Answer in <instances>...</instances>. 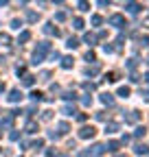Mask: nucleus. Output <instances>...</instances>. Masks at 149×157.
Instances as JSON below:
<instances>
[{
  "mask_svg": "<svg viewBox=\"0 0 149 157\" xmlns=\"http://www.w3.org/2000/svg\"><path fill=\"white\" fill-rule=\"evenodd\" d=\"M50 52V42H40L37 44V48L33 50V57H31V63L33 66H40L44 59H46V55Z\"/></svg>",
  "mask_w": 149,
  "mask_h": 157,
  "instance_id": "f257e3e1",
  "label": "nucleus"
},
{
  "mask_svg": "<svg viewBox=\"0 0 149 157\" xmlns=\"http://www.w3.org/2000/svg\"><path fill=\"white\" fill-rule=\"evenodd\" d=\"M110 24L116 26V29H125V26H127L125 15H121V13H112V15H110Z\"/></svg>",
  "mask_w": 149,
  "mask_h": 157,
  "instance_id": "f03ea898",
  "label": "nucleus"
},
{
  "mask_svg": "<svg viewBox=\"0 0 149 157\" xmlns=\"http://www.w3.org/2000/svg\"><path fill=\"white\" fill-rule=\"evenodd\" d=\"M95 135H97V129L95 127H81L79 129V137H81V140H92Z\"/></svg>",
  "mask_w": 149,
  "mask_h": 157,
  "instance_id": "7ed1b4c3",
  "label": "nucleus"
},
{
  "mask_svg": "<svg viewBox=\"0 0 149 157\" xmlns=\"http://www.w3.org/2000/svg\"><path fill=\"white\" fill-rule=\"evenodd\" d=\"M138 120H140V111H136V109H132V111L125 116V122L127 124H136Z\"/></svg>",
  "mask_w": 149,
  "mask_h": 157,
  "instance_id": "20e7f679",
  "label": "nucleus"
},
{
  "mask_svg": "<svg viewBox=\"0 0 149 157\" xmlns=\"http://www.w3.org/2000/svg\"><path fill=\"white\" fill-rule=\"evenodd\" d=\"M62 113H64V116H68V118H74V116H77L79 111H77V107H74V105L66 103V105L62 107Z\"/></svg>",
  "mask_w": 149,
  "mask_h": 157,
  "instance_id": "39448f33",
  "label": "nucleus"
},
{
  "mask_svg": "<svg viewBox=\"0 0 149 157\" xmlns=\"http://www.w3.org/2000/svg\"><path fill=\"white\" fill-rule=\"evenodd\" d=\"M24 133H29V135L37 133V120H26V124H24Z\"/></svg>",
  "mask_w": 149,
  "mask_h": 157,
  "instance_id": "423d86ee",
  "label": "nucleus"
},
{
  "mask_svg": "<svg viewBox=\"0 0 149 157\" xmlns=\"http://www.w3.org/2000/svg\"><path fill=\"white\" fill-rule=\"evenodd\" d=\"M22 101V92L20 90H11L9 92V103H20Z\"/></svg>",
  "mask_w": 149,
  "mask_h": 157,
  "instance_id": "0eeeda50",
  "label": "nucleus"
},
{
  "mask_svg": "<svg viewBox=\"0 0 149 157\" xmlns=\"http://www.w3.org/2000/svg\"><path fill=\"white\" fill-rule=\"evenodd\" d=\"M125 9H127V13H138L140 9H143V5H138V2H125Z\"/></svg>",
  "mask_w": 149,
  "mask_h": 157,
  "instance_id": "6e6552de",
  "label": "nucleus"
},
{
  "mask_svg": "<svg viewBox=\"0 0 149 157\" xmlns=\"http://www.w3.org/2000/svg\"><path fill=\"white\" fill-rule=\"evenodd\" d=\"M90 153H92V157H101L105 153V144H95V146L90 148Z\"/></svg>",
  "mask_w": 149,
  "mask_h": 157,
  "instance_id": "1a4fd4ad",
  "label": "nucleus"
},
{
  "mask_svg": "<svg viewBox=\"0 0 149 157\" xmlns=\"http://www.w3.org/2000/svg\"><path fill=\"white\" fill-rule=\"evenodd\" d=\"M101 103H103V105H107V107H112V105H114V94H110V92L101 94Z\"/></svg>",
  "mask_w": 149,
  "mask_h": 157,
  "instance_id": "9d476101",
  "label": "nucleus"
},
{
  "mask_svg": "<svg viewBox=\"0 0 149 157\" xmlns=\"http://www.w3.org/2000/svg\"><path fill=\"white\" fill-rule=\"evenodd\" d=\"M119 148H121V142H116V140H110V142L105 144V151H107V153H116Z\"/></svg>",
  "mask_w": 149,
  "mask_h": 157,
  "instance_id": "9b49d317",
  "label": "nucleus"
},
{
  "mask_svg": "<svg viewBox=\"0 0 149 157\" xmlns=\"http://www.w3.org/2000/svg\"><path fill=\"white\" fill-rule=\"evenodd\" d=\"M29 98H31V101H33V103H40V101H44V98H46V96H44V94H42L40 90H33V92L29 94Z\"/></svg>",
  "mask_w": 149,
  "mask_h": 157,
  "instance_id": "f8f14e48",
  "label": "nucleus"
},
{
  "mask_svg": "<svg viewBox=\"0 0 149 157\" xmlns=\"http://www.w3.org/2000/svg\"><path fill=\"white\" fill-rule=\"evenodd\" d=\"M44 33H46V35H55V37H57V35H59V29H55V26H53V22H46V24H44Z\"/></svg>",
  "mask_w": 149,
  "mask_h": 157,
  "instance_id": "ddd939ff",
  "label": "nucleus"
},
{
  "mask_svg": "<svg viewBox=\"0 0 149 157\" xmlns=\"http://www.w3.org/2000/svg\"><path fill=\"white\" fill-rule=\"evenodd\" d=\"M11 127H13V118L7 113V116L2 118V120H0V129H11Z\"/></svg>",
  "mask_w": 149,
  "mask_h": 157,
  "instance_id": "4468645a",
  "label": "nucleus"
},
{
  "mask_svg": "<svg viewBox=\"0 0 149 157\" xmlns=\"http://www.w3.org/2000/svg\"><path fill=\"white\" fill-rule=\"evenodd\" d=\"M57 129H59V131H57L59 135H66V133H70V124H68L66 120H62V122H57Z\"/></svg>",
  "mask_w": 149,
  "mask_h": 157,
  "instance_id": "2eb2a0df",
  "label": "nucleus"
},
{
  "mask_svg": "<svg viewBox=\"0 0 149 157\" xmlns=\"http://www.w3.org/2000/svg\"><path fill=\"white\" fill-rule=\"evenodd\" d=\"M134 153L136 155H149V146L147 144H136L134 146Z\"/></svg>",
  "mask_w": 149,
  "mask_h": 157,
  "instance_id": "dca6fc26",
  "label": "nucleus"
},
{
  "mask_svg": "<svg viewBox=\"0 0 149 157\" xmlns=\"http://www.w3.org/2000/svg\"><path fill=\"white\" fill-rule=\"evenodd\" d=\"M72 63H74V59H72V57H62V68H64V70H70Z\"/></svg>",
  "mask_w": 149,
  "mask_h": 157,
  "instance_id": "f3484780",
  "label": "nucleus"
},
{
  "mask_svg": "<svg viewBox=\"0 0 149 157\" xmlns=\"http://www.w3.org/2000/svg\"><path fill=\"white\" fill-rule=\"evenodd\" d=\"M83 42H86V44H90V48H92V46L97 44V35H92V33H86V35H83Z\"/></svg>",
  "mask_w": 149,
  "mask_h": 157,
  "instance_id": "a211bd4d",
  "label": "nucleus"
},
{
  "mask_svg": "<svg viewBox=\"0 0 149 157\" xmlns=\"http://www.w3.org/2000/svg\"><path fill=\"white\" fill-rule=\"evenodd\" d=\"M37 20H40V13H35V11H26V22H31V24H35Z\"/></svg>",
  "mask_w": 149,
  "mask_h": 157,
  "instance_id": "6ab92c4d",
  "label": "nucleus"
},
{
  "mask_svg": "<svg viewBox=\"0 0 149 157\" xmlns=\"http://www.w3.org/2000/svg\"><path fill=\"white\" fill-rule=\"evenodd\" d=\"M103 81H107V83H116V81H119V74H116V72H107V74L103 76Z\"/></svg>",
  "mask_w": 149,
  "mask_h": 157,
  "instance_id": "aec40b11",
  "label": "nucleus"
},
{
  "mask_svg": "<svg viewBox=\"0 0 149 157\" xmlns=\"http://www.w3.org/2000/svg\"><path fill=\"white\" fill-rule=\"evenodd\" d=\"M119 131V122H105V133H116Z\"/></svg>",
  "mask_w": 149,
  "mask_h": 157,
  "instance_id": "412c9836",
  "label": "nucleus"
},
{
  "mask_svg": "<svg viewBox=\"0 0 149 157\" xmlns=\"http://www.w3.org/2000/svg\"><path fill=\"white\" fill-rule=\"evenodd\" d=\"M29 39H31V33H29V31H22L20 37H18V44H26Z\"/></svg>",
  "mask_w": 149,
  "mask_h": 157,
  "instance_id": "4be33fe9",
  "label": "nucleus"
},
{
  "mask_svg": "<svg viewBox=\"0 0 149 157\" xmlns=\"http://www.w3.org/2000/svg\"><path fill=\"white\" fill-rule=\"evenodd\" d=\"M22 83H24L26 87H31V85L35 83V76H33V74H24V76H22Z\"/></svg>",
  "mask_w": 149,
  "mask_h": 157,
  "instance_id": "5701e85b",
  "label": "nucleus"
},
{
  "mask_svg": "<svg viewBox=\"0 0 149 157\" xmlns=\"http://www.w3.org/2000/svg\"><path fill=\"white\" fill-rule=\"evenodd\" d=\"M90 22H92V26H101V24H103V17H101L99 13H95V15L90 17Z\"/></svg>",
  "mask_w": 149,
  "mask_h": 157,
  "instance_id": "b1692460",
  "label": "nucleus"
},
{
  "mask_svg": "<svg viewBox=\"0 0 149 157\" xmlns=\"http://www.w3.org/2000/svg\"><path fill=\"white\" fill-rule=\"evenodd\" d=\"M66 46H68L70 50H74V48L79 46V39H77V37H68V42H66Z\"/></svg>",
  "mask_w": 149,
  "mask_h": 157,
  "instance_id": "393cba45",
  "label": "nucleus"
},
{
  "mask_svg": "<svg viewBox=\"0 0 149 157\" xmlns=\"http://www.w3.org/2000/svg\"><path fill=\"white\" fill-rule=\"evenodd\" d=\"M136 68H138V59H136V57H132V59L127 61V70H129V72H134Z\"/></svg>",
  "mask_w": 149,
  "mask_h": 157,
  "instance_id": "a878e982",
  "label": "nucleus"
},
{
  "mask_svg": "<svg viewBox=\"0 0 149 157\" xmlns=\"http://www.w3.org/2000/svg\"><path fill=\"white\" fill-rule=\"evenodd\" d=\"M62 98H64V101H68V103H70V101H77L79 96L74 94V92H64V94H62Z\"/></svg>",
  "mask_w": 149,
  "mask_h": 157,
  "instance_id": "bb28decb",
  "label": "nucleus"
},
{
  "mask_svg": "<svg viewBox=\"0 0 149 157\" xmlns=\"http://www.w3.org/2000/svg\"><path fill=\"white\" fill-rule=\"evenodd\" d=\"M129 94H132V90H129L127 85H121V87H119V96H121V98H127Z\"/></svg>",
  "mask_w": 149,
  "mask_h": 157,
  "instance_id": "cd10ccee",
  "label": "nucleus"
},
{
  "mask_svg": "<svg viewBox=\"0 0 149 157\" xmlns=\"http://www.w3.org/2000/svg\"><path fill=\"white\" fill-rule=\"evenodd\" d=\"M83 59H86V61H90V63H97V55H95V50H88Z\"/></svg>",
  "mask_w": 149,
  "mask_h": 157,
  "instance_id": "c85d7f7f",
  "label": "nucleus"
},
{
  "mask_svg": "<svg viewBox=\"0 0 149 157\" xmlns=\"http://www.w3.org/2000/svg\"><path fill=\"white\" fill-rule=\"evenodd\" d=\"M83 26H86V24H83V20H81V17H74V20H72V29H77V31H81Z\"/></svg>",
  "mask_w": 149,
  "mask_h": 157,
  "instance_id": "c756f323",
  "label": "nucleus"
},
{
  "mask_svg": "<svg viewBox=\"0 0 149 157\" xmlns=\"http://www.w3.org/2000/svg\"><path fill=\"white\" fill-rule=\"evenodd\" d=\"M0 44H2V46H11V37L7 33H0Z\"/></svg>",
  "mask_w": 149,
  "mask_h": 157,
  "instance_id": "7c9ffc66",
  "label": "nucleus"
},
{
  "mask_svg": "<svg viewBox=\"0 0 149 157\" xmlns=\"http://www.w3.org/2000/svg\"><path fill=\"white\" fill-rule=\"evenodd\" d=\"M145 135H147V129H145V127H136L134 137H145Z\"/></svg>",
  "mask_w": 149,
  "mask_h": 157,
  "instance_id": "2f4dec72",
  "label": "nucleus"
},
{
  "mask_svg": "<svg viewBox=\"0 0 149 157\" xmlns=\"http://www.w3.org/2000/svg\"><path fill=\"white\" fill-rule=\"evenodd\" d=\"M97 72H99V63H95L92 68H86V74H88V76H95Z\"/></svg>",
  "mask_w": 149,
  "mask_h": 157,
  "instance_id": "473e14b6",
  "label": "nucleus"
},
{
  "mask_svg": "<svg viewBox=\"0 0 149 157\" xmlns=\"http://www.w3.org/2000/svg\"><path fill=\"white\" fill-rule=\"evenodd\" d=\"M95 118H97L99 122H107V113H105V111H97V113H95Z\"/></svg>",
  "mask_w": 149,
  "mask_h": 157,
  "instance_id": "72a5a7b5",
  "label": "nucleus"
},
{
  "mask_svg": "<svg viewBox=\"0 0 149 157\" xmlns=\"http://www.w3.org/2000/svg\"><path fill=\"white\" fill-rule=\"evenodd\" d=\"M29 146H31V148H33V151H40V148H42V146H44V140H35V142H31V144H29Z\"/></svg>",
  "mask_w": 149,
  "mask_h": 157,
  "instance_id": "f704fd0d",
  "label": "nucleus"
},
{
  "mask_svg": "<svg viewBox=\"0 0 149 157\" xmlns=\"http://www.w3.org/2000/svg\"><path fill=\"white\" fill-rule=\"evenodd\" d=\"M77 7H79V11H90V2H86V0H79Z\"/></svg>",
  "mask_w": 149,
  "mask_h": 157,
  "instance_id": "c9c22d12",
  "label": "nucleus"
},
{
  "mask_svg": "<svg viewBox=\"0 0 149 157\" xmlns=\"http://www.w3.org/2000/svg\"><path fill=\"white\" fill-rule=\"evenodd\" d=\"M81 103H83L86 107H90V105H92V96H90V94H83V96H81Z\"/></svg>",
  "mask_w": 149,
  "mask_h": 157,
  "instance_id": "e433bc0d",
  "label": "nucleus"
},
{
  "mask_svg": "<svg viewBox=\"0 0 149 157\" xmlns=\"http://www.w3.org/2000/svg\"><path fill=\"white\" fill-rule=\"evenodd\" d=\"M81 87H83V90H86L88 94H90V92H95V90H97V85H95V83H88V81H86V83H83Z\"/></svg>",
  "mask_w": 149,
  "mask_h": 157,
  "instance_id": "4c0bfd02",
  "label": "nucleus"
},
{
  "mask_svg": "<svg viewBox=\"0 0 149 157\" xmlns=\"http://www.w3.org/2000/svg\"><path fill=\"white\" fill-rule=\"evenodd\" d=\"M114 50H116V48L112 46V44H103V52H105V55H112Z\"/></svg>",
  "mask_w": 149,
  "mask_h": 157,
  "instance_id": "58836bf2",
  "label": "nucleus"
},
{
  "mask_svg": "<svg viewBox=\"0 0 149 157\" xmlns=\"http://www.w3.org/2000/svg\"><path fill=\"white\" fill-rule=\"evenodd\" d=\"M55 20H57V22H64V20H66V11H57V13H55Z\"/></svg>",
  "mask_w": 149,
  "mask_h": 157,
  "instance_id": "ea45409f",
  "label": "nucleus"
},
{
  "mask_svg": "<svg viewBox=\"0 0 149 157\" xmlns=\"http://www.w3.org/2000/svg\"><path fill=\"white\" fill-rule=\"evenodd\" d=\"M15 74H18V76H24V74H26V66H18V68H15Z\"/></svg>",
  "mask_w": 149,
  "mask_h": 157,
  "instance_id": "a19ab883",
  "label": "nucleus"
},
{
  "mask_svg": "<svg viewBox=\"0 0 149 157\" xmlns=\"http://www.w3.org/2000/svg\"><path fill=\"white\" fill-rule=\"evenodd\" d=\"M9 137H11V142H18V140H20V131H15V129H13Z\"/></svg>",
  "mask_w": 149,
  "mask_h": 157,
  "instance_id": "79ce46f5",
  "label": "nucleus"
},
{
  "mask_svg": "<svg viewBox=\"0 0 149 157\" xmlns=\"http://www.w3.org/2000/svg\"><path fill=\"white\" fill-rule=\"evenodd\" d=\"M50 118H53V111H42V120H44V122H48Z\"/></svg>",
  "mask_w": 149,
  "mask_h": 157,
  "instance_id": "37998d69",
  "label": "nucleus"
},
{
  "mask_svg": "<svg viewBox=\"0 0 149 157\" xmlns=\"http://www.w3.org/2000/svg\"><path fill=\"white\" fill-rule=\"evenodd\" d=\"M48 55H50V59H53V61H57V59H62V55H59L57 50H50Z\"/></svg>",
  "mask_w": 149,
  "mask_h": 157,
  "instance_id": "c03bdc74",
  "label": "nucleus"
},
{
  "mask_svg": "<svg viewBox=\"0 0 149 157\" xmlns=\"http://www.w3.org/2000/svg\"><path fill=\"white\" fill-rule=\"evenodd\" d=\"M40 78H42V81H46V83H48V81H50V72H46V70H44V72L40 74Z\"/></svg>",
  "mask_w": 149,
  "mask_h": 157,
  "instance_id": "a18cd8bd",
  "label": "nucleus"
},
{
  "mask_svg": "<svg viewBox=\"0 0 149 157\" xmlns=\"http://www.w3.org/2000/svg\"><path fill=\"white\" fill-rule=\"evenodd\" d=\"M44 153H46V157H57V151L55 148H46Z\"/></svg>",
  "mask_w": 149,
  "mask_h": 157,
  "instance_id": "49530a36",
  "label": "nucleus"
},
{
  "mask_svg": "<svg viewBox=\"0 0 149 157\" xmlns=\"http://www.w3.org/2000/svg\"><path fill=\"white\" fill-rule=\"evenodd\" d=\"M22 26V20H11V29H20Z\"/></svg>",
  "mask_w": 149,
  "mask_h": 157,
  "instance_id": "de8ad7c7",
  "label": "nucleus"
},
{
  "mask_svg": "<svg viewBox=\"0 0 149 157\" xmlns=\"http://www.w3.org/2000/svg\"><path fill=\"white\" fill-rule=\"evenodd\" d=\"M129 81H132V83H138V81H140V76H138L136 72H132V74H129Z\"/></svg>",
  "mask_w": 149,
  "mask_h": 157,
  "instance_id": "09e8293b",
  "label": "nucleus"
},
{
  "mask_svg": "<svg viewBox=\"0 0 149 157\" xmlns=\"http://www.w3.org/2000/svg\"><path fill=\"white\" fill-rule=\"evenodd\" d=\"M74 118H77V120H79V122H86V120H88V113H77V116H74Z\"/></svg>",
  "mask_w": 149,
  "mask_h": 157,
  "instance_id": "8fccbe9b",
  "label": "nucleus"
},
{
  "mask_svg": "<svg viewBox=\"0 0 149 157\" xmlns=\"http://www.w3.org/2000/svg\"><path fill=\"white\" fill-rule=\"evenodd\" d=\"M48 137L50 140H59V133L57 131H48Z\"/></svg>",
  "mask_w": 149,
  "mask_h": 157,
  "instance_id": "3c124183",
  "label": "nucleus"
},
{
  "mask_svg": "<svg viewBox=\"0 0 149 157\" xmlns=\"http://www.w3.org/2000/svg\"><path fill=\"white\" fill-rule=\"evenodd\" d=\"M35 111H37V107H35V105H31V107L26 109V116H35Z\"/></svg>",
  "mask_w": 149,
  "mask_h": 157,
  "instance_id": "603ef678",
  "label": "nucleus"
},
{
  "mask_svg": "<svg viewBox=\"0 0 149 157\" xmlns=\"http://www.w3.org/2000/svg\"><path fill=\"white\" fill-rule=\"evenodd\" d=\"M77 157H92V153H90V151H79Z\"/></svg>",
  "mask_w": 149,
  "mask_h": 157,
  "instance_id": "864d4df0",
  "label": "nucleus"
},
{
  "mask_svg": "<svg viewBox=\"0 0 149 157\" xmlns=\"http://www.w3.org/2000/svg\"><path fill=\"white\" fill-rule=\"evenodd\" d=\"M140 26H145V29H149V15H145V17H143V24H140Z\"/></svg>",
  "mask_w": 149,
  "mask_h": 157,
  "instance_id": "5fc2aeb1",
  "label": "nucleus"
},
{
  "mask_svg": "<svg viewBox=\"0 0 149 157\" xmlns=\"http://www.w3.org/2000/svg\"><path fill=\"white\" fill-rule=\"evenodd\" d=\"M129 140H132V135H123V137H121V144H127Z\"/></svg>",
  "mask_w": 149,
  "mask_h": 157,
  "instance_id": "6e6d98bb",
  "label": "nucleus"
},
{
  "mask_svg": "<svg viewBox=\"0 0 149 157\" xmlns=\"http://www.w3.org/2000/svg\"><path fill=\"white\" fill-rule=\"evenodd\" d=\"M140 46H149V37H143L140 39Z\"/></svg>",
  "mask_w": 149,
  "mask_h": 157,
  "instance_id": "4d7b16f0",
  "label": "nucleus"
},
{
  "mask_svg": "<svg viewBox=\"0 0 149 157\" xmlns=\"http://www.w3.org/2000/svg\"><path fill=\"white\" fill-rule=\"evenodd\" d=\"M140 96L145 98V101H149V90H145V92H140Z\"/></svg>",
  "mask_w": 149,
  "mask_h": 157,
  "instance_id": "13d9d810",
  "label": "nucleus"
},
{
  "mask_svg": "<svg viewBox=\"0 0 149 157\" xmlns=\"http://www.w3.org/2000/svg\"><path fill=\"white\" fill-rule=\"evenodd\" d=\"M0 7H7V0H0Z\"/></svg>",
  "mask_w": 149,
  "mask_h": 157,
  "instance_id": "bf43d9fd",
  "label": "nucleus"
},
{
  "mask_svg": "<svg viewBox=\"0 0 149 157\" xmlns=\"http://www.w3.org/2000/svg\"><path fill=\"white\" fill-rule=\"evenodd\" d=\"M143 78H145V81H147V83H149V72H147V74H145V76H143Z\"/></svg>",
  "mask_w": 149,
  "mask_h": 157,
  "instance_id": "052dcab7",
  "label": "nucleus"
},
{
  "mask_svg": "<svg viewBox=\"0 0 149 157\" xmlns=\"http://www.w3.org/2000/svg\"><path fill=\"white\" fill-rule=\"evenodd\" d=\"M0 92H5V83H0Z\"/></svg>",
  "mask_w": 149,
  "mask_h": 157,
  "instance_id": "680f3d73",
  "label": "nucleus"
},
{
  "mask_svg": "<svg viewBox=\"0 0 149 157\" xmlns=\"http://www.w3.org/2000/svg\"><path fill=\"white\" fill-rule=\"evenodd\" d=\"M2 63H5V59H2V57H0V66H2Z\"/></svg>",
  "mask_w": 149,
  "mask_h": 157,
  "instance_id": "e2e57ef3",
  "label": "nucleus"
},
{
  "mask_svg": "<svg viewBox=\"0 0 149 157\" xmlns=\"http://www.w3.org/2000/svg\"><path fill=\"white\" fill-rule=\"evenodd\" d=\"M57 157H68V155H57Z\"/></svg>",
  "mask_w": 149,
  "mask_h": 157,
  "instance_id": "0e129e2a",
  "label": "nucleus"
},
{
  "mask_svg": "<svg viewBox=\"0 0 149 157\" xmlns=\"http://www.w3.org/2000/svg\"><path fill=\"white\" fill-rule=\"evenodd\" d=\"M147 66H149V57H147Z\"/></svg>",
  "mask_w": 149,
  "mask_h": 157,
  "instance_id": "69168bd1",
  "label": "nucleus"
},
{
  "mask_svg": "<svg viewBox=\"0 0 149 157\" xmlns=\"http://www.w3.org/2000/svg\"><path fill=\"white\" fill-rule=\"evenodd\" d=\"M116 157H125V155H116Z\"/></svg>",
  "mask_w": 149,
  "mask_h": 157,
  "instance_id": "338daca9",
  "label": "nucleus"
},
{
  "mask_svg": "<svg viewBox=\"0 0 149 157\" xmlns=\"http://www.w3.org/2000/svg\"><path fill=\"white\" fill-rule=\"evenodd\" d=\"M0 135H2V133H0Z\"/></svg>",
  "mask_w": 149,
  "mask_h": 157,
  "instance_id": "774afa93",
  "label": "nucleus"
}]
</instances>
